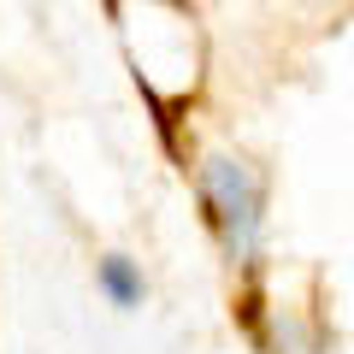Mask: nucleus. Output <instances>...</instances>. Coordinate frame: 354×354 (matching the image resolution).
I'll use <instances>...</instances> for the list:
<instances>
[{"label": "nucleus", "instance_id": "nucleus-1", "mask_svg": "<svg viewBox=\"0 0 354 354\" xmlns=\"http://www.w3.org/2000/svg\"><path fill=\"white\" fill-rule=\"evenodd\" d=\"M201 201H207V218H213L225 254L236 266H248L254 248H260V177L242 160L213 153V160H201Z\"/></svg>", "mask_w": 354, "mask_h": 354}, {"label": "nucleus", "instance_id": "nucleus-2", "mask_svg": "<svg viewBox=\"0 0 354 354\" xmlns=\"http://www.w3.org/2000/svg\"><path fill=\"white\" fill-rule=\"evenodd\" d=\"M101 290L113 295V307H136L142 301V272L124 254H113V260H101Z\"/></svg>", "mask_w": 354, "mask_h": 354}]
</instances>
